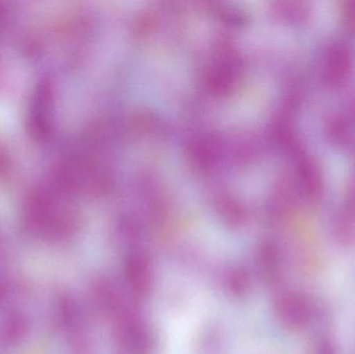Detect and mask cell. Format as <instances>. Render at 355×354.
Returning <instances> with one entry per match:
<instances>
[{
  "label": "cell",
  "mask_w": 355,
  "mask_h": 354,
  "mask_svg": "<svg viewBox=\"0 0 355 354\" xmlns=\"http://www.w3.org/2000/svg\"><path fill=\"white\" fill-rule=\"evenodd\" d=\"M129 270H130V278L135 286H137V290L146 291L150 284V268L147 261L141 258H133L131 260Z\"/></svg>",
  "instance_id": "6da1fadb"
}]
</instances>
